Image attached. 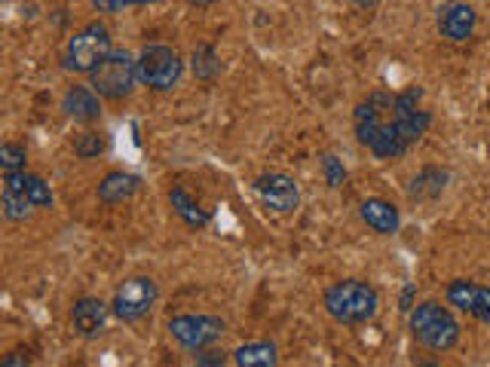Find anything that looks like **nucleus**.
<instances>
[{
	"label": "nucleus",
	"mask_w": 490,
	"mask_h": 367,
	"mask_svg": "<svg viewBox=\"0 0 490 367\" xmlns=\"http://www.w3.org/2000/svg\"><path fill=\"white\" fill-rule=\"evenodd\" d=\"M420 99H423V89L417 86L398 95L371 92L353 114L358 144L368 148L377 159L405 156L432 123V114L420 108Z\"/></svg>",
	"instance_id": "f257e3e1"
},
{
	"label": "nucleus",
	"mask_w": 490,
	"mask_h": 367,
	"mask_svg": "<svg viewBox=\"0 0 490 367\" xmlns=\"http://www.w3.org/2000/svg\"><path fill=\"white\" fill-rule=\"evenodd\" d=\"M381 297L368 282L343 279L325 291V313L337 324H368L377 315Z\"/></svg>",
	"instance_id": "f03ea898"
},
{
	"label": "nucleus",
	"mask_w": 490,
	"mask_h": 367,
	"mask_svg": "<svg viewBox=\"0 0 490 367\" xmlns=\"http://www.w3.org/2000/svg\"><path fill=\"white\" fill-rule=\"evenodd\" d=\"M411 337L430 352H451L460 343V322L436 300L411 309Z\"/></svg>",
	"instance_id": "7ed1b4c3"
},
{
	"label": "nucleus",
	"mask_w": 490,
	"mask_h": 367,
	"mask_svg": "<svg viewBox=\"0 0 490 367\" xmlns=\"http://www.w3.org/2000/svg\"><path fill=\"white\" fill-rule=\"evenodd\" d=\"M138 83V61L126 50H110L108 59L92 71V89L101 99L120 101L133 95Z\"/></svg>",
	"instance_id": "20e7f679"
},
{
	"label": "nucleus",
	"mask_w": 490,
	"mask_h": 367,
	"mask_svg": "<svg viewBox=\"0 0 490 367\" xmlns=\"http://www.w3.org/2000/svg\"><path fill=\"white\" fill-rule=\"evenodd\" d=\"M110 52V31L101 22H89L80 28L65 50V68L74 74H92Z\"/></svg>",
	"instance_id": "39448f33"
},
{
	"label": "nucleus",
	"mask_w": 490,
	"mask_h": 367,
	"mask_svg": "<svg viewBox=\"0 0 490 367\" xmlns=\"http://www.w3.org/2000/svg\"><path fill=\"white\" fill-rule=\"evenodd\" d=\"M184 74V61L172 46H144L138 55V83L157 92H169Z\"/></svg>",
	"instance_id": "423d86ee"
},
{
	"label": "nucleus",
	"mask_w": 490,
	"mask_h": 367,
	"mask_svg": "<svg viewBox=\"0 0 490 367\" xmlns=\"http://www.w3.org/2000/svg\"><path fill=\"white\" fill-rule=\"evenodd\" d=\"M157 297H160V288H157L154 279H148V275H133V279H126L120 288H116L110 309H114V315L120 318V322L135 324L154 309Z\"/></svg>",
	"instance_id": "0eeeda50"
},
{
	"label": "nucleus",
	"mask_w": 490,
	"mask_h": 367,
	"mask_svg": "<svg viewBox=\"0 0 490 367\" xmlns=\"http://www.w3.org/2000/svg\"><path fill=\"white\" fill-rule=\"evenodd\" d=\"M227 324L215 315H175L169 318V334L175 337L184 349H209L212 343H218L224 337Z\"/></svg>",
	"instance_id": "6e6552de"
},
{
	"label": "nucleus",
	"mask_w": 490,
	"mask_h": 367,
	"mask_svg": "<svg viewBox=\"0 0 490 367\" xmlns=\"http://www.w3.org/2000/svg\"><path fill=\"white\" fill-rule=\"evenodd\" d=\"M254 193H258L261 205L276 214H292L301 203L298 181L292 175H285V172H264L254 181Z\"/></svg>",
	"instance_id": "1a4fd4ad"
},
{
	"label": "nucleus",
	"mask_w": 490,
	"mask_h": 367,
	"mask_svg": "<svg viewBox=\"0 0 490 367\" xmlns=\"http://www.w3.org/2000/svg\"><path fill=\"white\" fill-rule=\"evenodd\" d=\"M447 303L457 307L460 313L478 318V322H490V288L478 285V282H469V279H454L447 285Z\"/></svg>",
	"instance_id": "9d476101"
},
{
	"label": "nucleus",
	"mask_w": 490,
	"mask_h": 367,
	"mask_svg": "<svg viewBox=\"0 0 490 367\" xmlns=\"http://www.w3.org/2000/svg\"><path fill=\"white\" fill-rule=\"evenodd\" d=\"M475 22H478V16H475V10L469 4H447L438 10L441 37L454 40V44H463V40L472 37Z\"/></svg>",
	"instance_id": "9b49d317"
},
{
	"label": "nucleus",
	"mask_w": 490,
	"mask_h": 367,
	"mask_svg": "<svg viewBox=\"0 0 490 367\" xmlns=\"http://www.w3.org/2000/svg\"><path fill=\"white\" fill-rule=\"evenodd\" d=\"M99 99L101 95L95 92L92 86H71L65 92V99H61V110L68 114V120L89 126V123H95L101 116V101Z\"/></svg>",
	"instance_id": "f8f14e48"
},
{
	"label": "nucleus",
	"mask_w": 490,
	"mask_h": 367,
	"mask_svg": "<svg viewBox=\"0 0 490 367\" xmlns=\"http://www.w3.org/2000/svg\"><path fill=\"white\" fill-rule=\"evenodd\" d=\"M71 322L80 337H99L108 322V303H101L99 297H80L71 309Z\"/></svg>",
	"instance_id": "ddd939ff"
},
{
	"label": "nucleus",
	"mask_w": 490,
	"mask_h": 367,
	"mask_svg": "<svg viewBox=\"0 0 490 367\" xmlns=\"http://www.w3.org/2000/svg\"><path fill=\"white\" fill-rule=\"evenodd\" d=\"M0 209L4 218L19 224L31 214V199H28L25 187H22V172H4V193H0Z\"/></svg>",
	"instance_id": "4468645a"
},
{
	"label": "nucleus",
	"mask_w": 490,
	"mask_h": 367,
	"mask_svg": "<svg viewBox=\"0 0 490 367\" xmlns=\"http://www.w3.org/2000/svg\"><path fill=\"white\" fill-rule=\"evenodd\" d=\"M358 214H362L365 224L374 233H381V236H392V233H398V227H402V214H398V209L390 199H377V196L365 199Z\"/></svg>",
	"instance_id": "2eb2a0df"
},
{
	"label": "nucleus",
	"mask_w": 490,
	"mask_h": 367,
	"mask_svg": "<svg viewBox=\"0 0 490 367\" xmlns=\"http://www.w3.org/2000/svg\"><path fill=\"white\" fill-rule=\"evenodd\" d=\"M141 187V178L138 175H129V172H110L99 181V199L105 205H120L126 199H133Z\"/></svg>",
	"instance_id": "dca6fc26"
},
{
	"label": "nucleus",
	"mask_w": 490,
	"mask_h": 367,
	"mask_svg": "<svg viewBox=\"0 0 490 367\" xmlns=\"http://www.w3.org/2000/svg\"><path fill=\"white\" fill-rule=\"evenodd\" d=\"M447 172L438 169V165H426L423 172H417L414 175V181L408 187V196L414 199V203H426V199H438L441 193H445L447 187Z\"/></svg>",
	"instance_id": "f3484780"
},
{
	"label": "nucleus",
	"mask_w": 490,
	"mask_h": 367,
	"mask_svg": "<svg viewBox=\"0 0 490 367\" xmlns=\"http://www.w3.org/2000/svg\"><path fill=\"white\" fill-rule=\"evenodd\" d=\"M169 203H172V211H175L178 218H181L188 227H193V230H203V227H209L212 214L205 211L203 205H199L188 190H181V187H175V190L169 193Z\"/></svg>",
	"instance_id": "a211bd4d"
},
{
	"label": "nucleus",
	"mask_w": 490,
	"mask_h": 367,
	"mask_svg": "<svg viewBox=\"0 0 490 367\" xmlns=\"http://www.w3.org/2000/svg\"><path fill=\"white\" fill-rule=\"evenodd\" d=\"M279 362V355H276V346L261 340V343H245L239 346L237 352H233V364L239 367H273Z\"/></svg>",
	"instance_id": "6ab92c4d"
},
{
	"label": "nucleus",
	"mask_w": 490,
	"mask_h": 367,
	"mask_svg": "<svg viewBox=\"0 0 490 367\" xmlns=\"http://www.w3.org/2000/svg\"><path fill=\"white\" fill-rule=\"evenodd\" d=\"M190 68H193V77H197V80H203V83L218 80V74H221V59H218L215 46L199 44L197 50H193V55H190Z\"/></svg>",
	"instance_id": "aec40b11"
},
{
	"label": "nucleus",
	"mask_w": 490,
	"mask_h": 367,
	"mask_svg": "<svg viewBox=\"0 0 490 367\" xmlns=\"http://www.w3.org/2000/svg\"><path fill=\"white\" fill-rule=\"evenodd\" d=\"M22 187H25V193H28V199H31L34 209H52V190L44 178L22 172Z\"/></svg>",
	"instance_id": "412c9836"
},
{
	"label": "nucleus",
	"mask_w": 490,
	"mask_h": 367,
	"mask_svg": "<svg viewBox=\"0 0 490 367\" xmlns=\"http://www.w3.org/2000/svg\"><path fill=\"white\" fill-rule=\"evenodd\" d=\"M105 135L101 132H80L77 138H74V154H77L80 159H95L99 154H105Z\"/></svg>",
	"instance_id": "4be33fe9"
},
{
	"label": "nucleus",
	"mask_w": 490,
	"mask_h": 367,
	"mask_svg": "<svg viewBox=\"0 0 490 367\" xmlns=\"http://www.w3.org/2000/svg\"><path fill=\"white\" fill-rule=\"evenodd\" d=\"M25 163H28V154L22 144H4V148H0V165H4V172H25Z\"/></svg>",
	"instance_id": "5701e85b"
},
{
	"label": "nucleus",
	"mask_w": 490,
	"mask_h": 367,
	"mask_svg": "<svg viewBox=\"0 0 490 367\" xmlns=\"http://www.w3.org/2000/svg\"><path fill=\"white\" fill-rule=\"evenodd\" d=\"M322 172H325V181L328 187H341L347 181V169H343V163L337 159L334 154H325L322 156Z\"/></svg>",
	"instance_id": "b1692460"
},
{
	"label": "nucleus",
	"mask_w": 490,
	"mask_h": 367,
	"mask_svg": "<svg viewBox=\"0 0 490 367\" xmlns=\"http://www.w3.org/2000/svg\"><path fill=\"white\" fill-rule=\"evenodd\" d=\"M144 4H160V0H92L95 10H99V12H108V16L129 10V6H144Z\"/></svg>",
	"instance_id": "393cba45"
},
{
	"label": "nucleus",
	"mask_w": 490,
	"mask_h": 367,
	"mask_svg": "<svg viewBox=\"0 0 490 367\" xmlns=\"http://www.w3.org/2000/svg\"><path fill=\"white\" fill-rule=\"evenodd\" d=\"M193 362L197 364H224V352H205V349H197V355H193Z\"/></svg>",
	"instance_id": "a878e982"
},
{
	"label": "nucleus",
	"mask_w": 490,
	"mask_h": 367,
	"mask_svg": "<svg viewBox=\"0 0 490 367\" xmlns=\"http://www.w3.org/2000/svg\"><path fill=\"white\" fill-rule=\"evenodd\" d=\"M28 364H31L28 352H10V355L0 358V367H28Z\"/></svg>",
	"instance_id": "bb28decb"
},
{
	"label": "nucleus",
	"mask_w": 490,
	"mask_h": 367,
	"mask_svg": "<svg viewBox=\"0 0 490 367\" xmlns=\"http://www.w3.org/2000/svg\"><path fill=\"white\" fill-rule=\"evenodd\" d=\"M414 294H417V285H405V291H402V313H411V309H414Z\"/></svg>",
	"instance_id": "cd10ccee"
},
{
	"label": "nucleus",
	"mask_w": 490,
	"mask_h": 367,
	"mask_svg": "<svg viewBox=\"0 0 490 367\" xmlns=\"http://www.w3.org/2000/svg\"><path fill=\"white\" fill-rule=\"evenodd\" d=\"M349 4L358 6V10H374V6L381 4V0H349Z\"/></svg>",
	"instance_id": "c85d7f7f"
},
{
	"label": "nucleus",
	"mask_w": 490,
	"mask_h": 367,
	"mask_svg": "<svg viewBox=\"0 0 490 367\" xmlns=\"http://www.w3.org/2000/svg\"><path fill=\"white\" fill-rule=\"evenodd\" d=\"M190 6H199V10H205V6H215L218 0H188Z\"/></svg>",
	"instance_id": "c756f323"
}]
</instances>
